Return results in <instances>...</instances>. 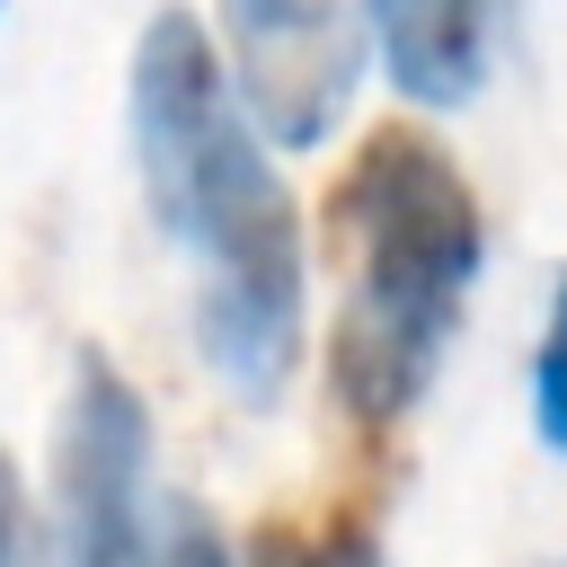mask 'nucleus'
Returning <instances> with one entry per match:
<instances>
[{"label": "nucleus", "mask_w": 567, "mask_h": 567, "mask_svg": "<svg viewBox=\"0 0 567 567\" xmlns=\"http://www.w3.org/2000/svg\"><path fill=\"white\" fill-rule=\"evenodd\" d=\"M133 159L195 257V337L239 399H275L301 337V230L275 159L221 97L213 35L186 9H159L133 44Z\"/></svg>", "instance_id": "1"}, {"label": "nucleus", "mask_w": 567, "mask_h": 567, "mask_svg": "<svg viewBox=\"0 0 567 567\" xmlns=\"http://www.w3.org/2000/svg\"><path fill=\"white\" fill-rule=\"evenodd\" d=\"M328 248L346 266L337 310V408L354 434H399L416 408L470 275H478V195L461 159L416 124H372L328 186Z\"/></svg>", "instance_id": "2"}, {"label": "nucleus", "mask_w": 567, "mask_h": 567, "mask_svg": "<svg viewBox=\"0 0 567 567\" xmlns=\"http://www.w3.org/2000/svg\"><path fill=\"white\" fill-rule=\"evenodd\" d=\"M142 461H151L142 390L106 354H80L53 425V567H151Z\"/></svg>", "instance_id": "3"}, {"label": "nucleus", "mask_w": 567, "mask_h": 567, "mask_svg": "<svg viewBox=\"0 0 567 567\" xmlns=\"http://www.w3.org/2000/svg\"><path fill=\"white\" fill-rule=\"evenodd\" d=\"M221 44L239 106L266 142L310 151L337 133L363 80V18L354 0H221Z\"/></svg>", "instance_id": "4"}, {"label": "nucleus", "mask_w": 567, "mask_h": 567, "mask_svg": "<svg viewBox=\"0 0 567 567\" xmlns=\"http://www.w3.org/2000/svg\"><path fill=\"white\" fill-rule=\"evenodd\" d=\"M408 106H470L487 80V0H363Z\"/></svg>", "instance_id": "5"}, {"label": "nucleus", "mask_w": 567, "mask_h": 567, "mask_svg": "<svg viewBox=\"0 0 567 567\" xmlns=\"http://www.w3.org/2000/svg\"><path fill=\"white\" fill-rule=\"evenodd\" d=\"M381 434H354V478L319 514H266L257 523V567H372L381 558Z\"/></svg>", "instance_id": "6"}, {"label": "nucleus", "mask_w": 567, "mask_h": 567, "mask_svg": "<svg viewBox=\"0 0 567 567\" xmlns=\"http://www.w3.org/2000/svg\"><path fill=\"white\" fill-rule=\"evenodd\" d=\"M532 425L549 452H567V266L549 284V319H540V346H532Z\"/></svg>", "instance_id": "7"}, {"label": "nucleus", "mask_w": 567, "mask_h": 567, "mask_svg": "<svg viewBox=\"0 0 567 567\" xmlns=\"http://www.w3.org/2000/svg\"><path fill=\"white\" fill-rule=\"evenodd\" d=\"M151 567H230V549L213 540V523H195V514H186V523L168 532V549H159Z\"/></svg>", "instance_id": "8"}, {"label": "nucleus", "mask_w": 567, "mask_h": 567, "mask_svg": "<svg viewBox=\"0 0 567 567\" xmlns=\"http://www.w3.org/2000/svg\"><path fill=\"white\" fill-rule=\"evenodd\" d=\"M18 558H27V496H18V470L0 452V567H18Z\"/></svg>", "instance_id": "9"}]
</instances>
